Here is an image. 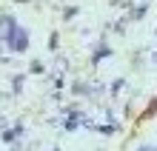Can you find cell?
<instances>
[{
	"mask_svg": "<svg viewBox=\"0 0 157 151\" xmlns=\"http://www.w3.org/2000/svg\"><path fill=\"white\" fill-rule=\"evenodd\" d=\"M12 29H14V20H12V17H0V37H9Z\"/></svg>",
	"mask_w": 157,
	"mask_h": 151,
	"instance_id": "7a4b0ae2",
	"label": "cell"
},
{
	"mask_svg": "<svg viewBox=\"0 0 157 151\" xmlns=\"http://www.w3.org/2000/svg\"><path fill=\"white\" fill-rule=\"evenodd\" d=\"M9 43H12V49H14V51H23V49H26V43H29V37H26L23 29H17V26H14L12 34H9Z\"/></svg>",
	"mask_w": 157,
	"mask_h": 151,
	"instance_id": "6da1fadb",
	"label": "cell"
}]
</instances>
